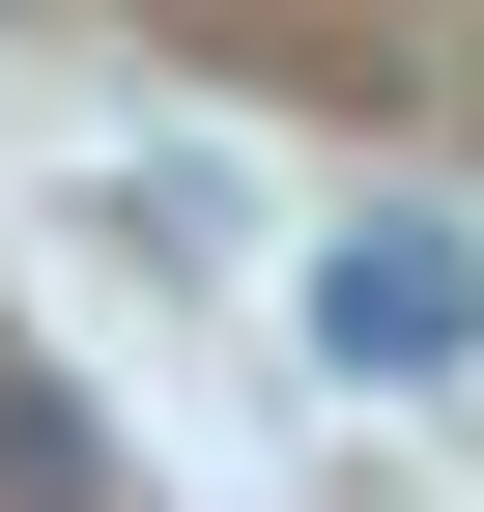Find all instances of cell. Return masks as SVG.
I'll return each mask as SVG.
<instances>
[{
  "label": "cell",
  "instance_id": "1",
  "mask_svg": "<svg viewBox=\"0 0 484 512\" xmlns=\"http://www.w3.org/2000/svg\"><path fill=\"white\" fill-rule=\"evenodd\" d=\"M456 342H484V256H456V228H342V256H314V370H371V399H428Z\"/></svg>",
  "mask_w": 484,
  "mask_h": 512
}]
</instances>
